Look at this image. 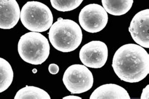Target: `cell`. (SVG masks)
<instances>
[{
	"mask_svg": "<svg viewBox=\"0 0 149 99\" xmlns=\"http://www.w3.org/2000/svg\"><path fill=\"white\" fill-rule=\"evenodd\" d=\"M37 69H33V73H37Z\"/></svg>",
	"mask_w": 149,
	"mask_h": 99,
	"instance_id": "ac0fdd59",
	"label": "cell"
},
{
	"mask_svg": "<svg viewBox=\"0 0 149 99\" xmlns=\"http://www.w3.org/2000/svg\"><path fill=\"white\" fill-rule=\"evenodd\" d=\"M19 18L20 9L16 0H0V28H13Z\"/></svg>",
	"mask_w": 149,
	"mask_h": 99,
	"instance_id": "9c48e42d",
	"label": "cell"
},
{
	"mask_svg": "<svg viewBox=\"0 0 149 99\" xmlns=\"http://www.w3.org/2000/svg\"><path fill=\"white\" fill-rule=\"evenodd\" d=\"M112 67L121 80L128 83L140 82L149 73V55L139 45H124L113 56Z\"/></svg>",
	"mask_w": 149,
	"mask_h": 99,
	"instance_id": "6da1fadb",
	"label": "cell"
},
{
	"mask_svg": "<svg viewBox=\"0 0 149 99\" xmlns=\"http://www.w3.org/2000/svg\"><path fill=\"white\" fill-rule=\"evenodd\" d=\"M64 99H68V98H70V99H81V97H77V96H66V97H64L63 98Z\"/></svg>",
	"mask_w": 149,
	"mask_h": 99,
	"instance_id": "e0dca14e",
	"label": "cell"
},
{
	"mask_svg": "<svg viewBox=\"0 0 149 99\" xmlns=\"http://www.w3.org/2000/svg\"><path fill=\"white\" fill-rule=\"evenodd\" d=\"M51 5L57 11L65 12L76 9L83 0H50Z\"/></svg>",
	"mask_w": 149,
	"mask_h": 99,
	"instance_id": "5bb4252c",
	"label": "cell"
},
{
	"mask_svg": "<svg viewBox=\"0 0 149 99\" xmlns=\"http://www.w3.org/2000/svg\"><path fill=\"white\" fill-rule=\"evenodd\" d=\"M13 80V71L10 63L0 57V93L9 88Z\"/></svg>",
	"mask_w": 149,
	"mask_h": 99,
	"instance_id": "7c38bea8",
	"label": "cell"
},
{
	"mask_svg": "<svg viewBox=\"0 0 149 99\" xmlns=\"http://www.w3.org/2000/svg\"><path fill=\"white\" fill-rule=\"evenodd\" d=\"M149 85H147L142 90V93L141 94V99H148L149 98Z\"/></svg>",
	"mask_w": 149,
	"mask_h": 99,
	"instance_id": "2e32d148",
	"label": "cell"
},
{
	"mask_svg": "<svg viewBox=\"0 0 149 99\" xmlns=\"http://www.w3.org/2000/svg\"><path fill=\"white\" fill-rule=\"evenodd\" d=\"M63 83L70 93L79 94L87 92L93 85V76L91 70L83 65L69 66L63 76Z\"/></svg>",
	"mask_w": 149,
	"mask_h": 99,
	"instance_id": "5b68a950",
	"label": "cell"
},
{
	"mask_svg": "<svg viewBox=\"0 0 149 99\" xmlns=\"http://www.w3.org/2000/svg\"><path fill=\"white\" fill-rule=\"evenodd\" d=\"M15 99H50V97L44 90L27 85L18 91Z\"/></svg>",
	"mask_w": 149,
	"mask_h": 99,
	"instance_id": "4fadbf2b",
	"label": "cell"
},
{
	"mask_svg": "<svg viewBox=\"0 0 149 99\" xmlns=\"http://www.w3.org/2000/svg\"><path fill=\"white\" fill-rule=\"evenodd\" d=\"M107 45L103 42L95 40L86 43L79 51V58L83 65L92 69L103 67L108 60Z\"/></svg>",
	"mask_w": 149,
	"mask_h": 99,
	"instance_id": "52a82bcc",
	"label": "cell"
},
{
	"mask_svg": "<svg viewBox=\"0 0 149 99\" xmlns=\"http://www.w3.org/2000/svg\"><path fill=\"white\" fill-rule=\"evenodd\" d=\"M129 32L136 43L143 48H149V10L137 13L131 21Z\"/></svg>",
	"mask_w": 149,
	"mask_h": 99,
	"instance_id": "ba28073f",
	"label": "cell"
},
{
	"mask_svg": "<svg viewBox=\"0 0 149 99\" xmlns=\"http://www.w3.org/2000/svg\"><path fill=\"white\" fill-rule=\"evenodd\" d=\"M49 71L51 74L56 75L59 72V67L55 63H52L49 66Z\"/></svg>",
	"mask_w": 149,
	"mask_h": 99,
	"instance_id": "9a60e30c",
	"label": "cell"
},
{
	"mask_svg": "<svg viewBox=\"0 0 149 99\" xmlns=\"http://www.w3.org/2000/svg\"><path fill=\"white\" fill-rule=\"evenodd\" d=\"M48 39L40 33L30 32L22 35L18 43V51L23 61L39 65L48 58L50 54Z\"/></svg>",
	"mask_w": 149,
	"mask_h": 99,
	"instance_id": "3957f363",
	"label": "cell"
},
{
	"mask_svg": "<svg viewBox=\"0 0 149 99\" xmlns=\"http://www.w3.org/2000/svg\"><path fill=\"white\" fill-rule=\"evenodd\" d=\"M108 13L98 4H89L81 10L79 15L81 26L86 31L91 33L100 32L107 26Z\"/></svg>",
	"mask_w": 149,
	"mask_h": 99,
	"instance_id": "8992f818",
	"label": "cell"
},
{
	"mask_svg": "<svg viewBox=\"0 0 149 99\" xmlns=\"http://www.w3.org/2000/svg\"><path fill=\"white\" fill-rule=\"evenodd\" d=\"M101 2L107 13L113 16H121L130 10L133 0H101Z\"/></svg>",
	"mask_w": 149,
	"mask_h": 99,
	"instance_id": "8fae6325",
	"label": "cell"
},
{
	"mask_svg": "<svg viewBox=\"0 0 149 99\" xmlns=\"http://www.w3.org/2000/svg\"><path fill=\"white\" fill-rule=\"evenodd\" d=\"M90 99H130V97L122 87L109 84L97 87L91 95Z\"/></svg>",
	"mask_w": 149,
	"mask_h": 99,
	"instance_id": "30bf717a",
	"label": "cell"
},
{
	"mask_svg": "<svg viewBox=\"0 0 149 99\" xmlns=\"http://www.w3.org/2000/svg\"><path fill=\"white\" fill-rule=\"evenodd\" d=\"M20 20L27 30L44 32L53 24V15L49 8L39 1H28L20 11Z\"/></svg>",
	"mask_w": 149,
	"mask_h": 99,
	"instance_id": "277c9868",
	"label": "cell"
},
{
	"mask_svg": "<svg viewBox=\"0 0 149 99\" xmlns=\"http://www.w3.org/2000/svg\"><path fill=\"white\" fill-rule=\"evenodd\" d=\"M50 43L61 52H70L79 46L83 39L80 26L71 19L58 18L50 28Z\"/></svg>",
	"mask_w": 149,
	"mask_h": 99,
	"instance_id": "7a4b0ae2",
	"label": "cell"
}]
</instances>
